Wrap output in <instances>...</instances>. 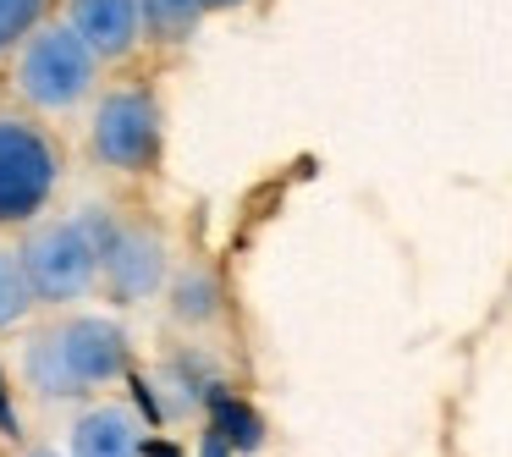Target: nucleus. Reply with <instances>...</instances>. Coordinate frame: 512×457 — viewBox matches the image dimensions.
Listing matches in <instances>:
<instances>
[{
  "label": "nucleus",
  "mask_w": 512,
  "mask_h": 457,
  "mask_svg": "<svg viewBox=\"0 0 512 457\" xmlns=\"http://www.w3.org/2000/svg\"><path fill=\"white\" fill-rule=\"evenodd\" d=\"M83 221H89L94 243H100V276L116 303H138L166 281V243H160V232H149L138 221H116L105 210L83 215Z\"/></svg>",
  "instance_id": "5"
},
{
  "label": "nucleus",
  "mask_w": 512,
  "mask_h": 457,
  "mask_svg": "<svg viewBox=\"0 0 512 457\" xmlns=\"http://www.w3.org/2000/svg\"><path fill=\"white\" fill-rule=\"evenodd\" d=\"M144 457H188L177 441H144Z\"/></svg>",
  "instance_id": "16"
},
{
  "label": "nucleus",
  "mask_w": 512,
  "mask_h": 457,
  "mask_svg": "<svg viewBox=\"0 0 512 457\" xmlns=\"http://www.w3.org/2000/svg\"><path fill=\"white\" fill-rule=\"evenodd\" d=\"M23 270L34 281L39 303H72L100 281V243H94L89 221H50L28 237L23 248Z\"/></svg>",
  "instance_id": "4"
},
{
  "label": "nucleus",
  "mask_w": 512,
  "mask_h": 457,
  "mask_svg": "<svg viewBox=\"0 0 512 457\" xmlns=\"http://www.w3.org/2000/svg\"><path fill=\"white\" fill-rule=\"evenodd\" d=\"M72 457H144V435H138L133 408L100 402L72 424Z\"/></svg>",
  "instance_id": "8"
},
{
  "label": "nucleus",
  "mask_w": 512,
  "mask_h": 457,
  "mask_svg": "<svg viewBox=\"0 0 512 457\" xmlns=\"http://www.w3.org/2000/svg\"><path fill=\"white\" fill-rule=\"evenodd\" d=\"M144 12V34L160 39V45H182V39L199 28L204 17V0H138Z\"/></svg>",
  "instance_id": "10"
},
{
  "label": "nucleus",
  "mask_w": 512,
  "mask_h": 457,
  "mask_svg": "<svg viewBox=\"0 0 512 457\" xmlns=\"http://www.w3.org/2000/svg\"><path fill=\"white\" fill-rule=\"evenodd\" d=\"M127 364H133L127 331L116 320H105V314L61 320L23 347V380L50 402L83 397L94 386H111V380L127 375Z\"/></svg>",
  "instance_id": "1"
},
{
  "label": "nucleus",
  "mask_w": 512,
  "mask_h": 457,
  "mask_svg": "<svg viewBox=\"0 0 512 457\" xmlns=\"http://www.w3.org/2000/svg\"><path fill=\"white\" fill-rule=\"evenodd\" d=\"M56 177L61 160L45 127L23 116H0V226L34 221L56 193Z\"/></svg>",
  "instance_id": "3"
},
{
  "label": "nucleus",
  "mask_w": 512,
  "mask_h": 457,
  "mask_svg": "<svg viewBox=\"0 0 512 457\" xmlns=\"http://www.w3.org/2000/svg\"><path fill=\"white\" fill-rule=\"evenodd\" d=\"M199 457H237V452H232V446H226L215 430H204V441H199Z\"/></svg>",
  "instance_id": "15"
},
{
  "label": "nucleus",
  "mask_w": 512,
  "mask_h": 457,
  "mask_svg": "<svg viewBox=\"0 0 512 457\" xmlns=\"http://www.w3.org/2000/svg\"><path fill=\"white\" fill-rule=\"evenodd\" d=\"M237 6H248V0H204V12H237Z\"/></svg>",
  "instance_id": "17"
},
{
  "label": "nucleus",
  "mask_w": 512,
  "mask_h": 457,
  "mask_svg": "<svg viewBox=\"0 0 512 457\" xmlns=\"http://www.w3.org/2000/svg\"><path fill=\"white\" fill-rule=\"evenodd\" d=\"M0 435H17V408H12V391H6V375H0Z\"/></svg>",
  "instance_id": "14"
},
{
  "label": "nucleus",
  "mask_w": 512,
  "mask_h": 457,
  "mask_svg": "<svg viewBox=\"0 0 512 457\" xmlns=\"http://www.w3.org/2000/svg\"><path fill=\"white\" fill-rule=\"evenodd\" d=\"M94 155L111 171H149L160 160V105L149 89H111L94 111Z\"/></svg>",
  "instance_id": "6"
},
{
  "label": "nucleus",
  "mask_w": 512,
  "mask_h": 457,
  "mask_svg": "<svg viewBox=\"0 0 512 457\" xmlns=\"http://www.w3.org/2000/svg\"><path fill=\"white\" fill-rule=\"evenodd\" d=\"M215 309H221V287H215V276H204V270H188V276L171 281V314H182V320L204 325V320H215Z\"/></svg>",
  "instance_id": "12"
},
{
  "label": "nucleus",
  "mask_w": 512,
  "mask_h": 457,
  "mask_svg": "<svg viewBox=\"0 0 512 457\" xmlns=\"http://www.w3.org/2000/svg\"><path fill=\"white\" fill-rule=\"evenodd\" d=\"M67 23L83 34V45L94 56H127V50L144 39V12H138V0H72Z\"/></svg>",
  "instance_id": "7"
},
{
  "label": "nucleus",
  "mask_w": 512,
  "mask_h": 457,
  "mask_svg": "<svg viewBox=\"0 0 512 457\" xmlns=\"http://www.w3.org/2000/svg\"><path fill=\"white\" fill-rule=\"evenodd\" d=\"M94 56L83 45V34L72 23H50V28H34L23 39V56H17V89H23L28 105L39 111H72L83 94L94 89Z\"/></svg>",
  "instance_id": "2"
},
{
  "label": "nucleus",
  "mask_w": 512,
  "mask_h": 457,
  "mask_svg": "<svg viewBox=\"0 0 512 457\" xmlns=\"http://www.w3.org/2000/svg\"><path fill=\"white\" fill-rule=\"evenodd\" d=\"M23 457H56V452H23Z\"/></svg>",
  "instance_id": "18"
},
{
  "label": "nucleus",
  "mask_w": 512,
  "mask_h": 457,
  "mask_svg": "<svg viewBox=\"0 0 512 457\" xmlns=\"http://www.w3.org/2000/svg\"><path fill=\"white\" fill-rule=\"evenodd\" d=\"M45 17V0H0V56L17 50Z\"/></svg>",
  "instance_id": "13"
},
{
  "label": "nucleus",
  "mask_w": 512,
  "mask_h": 457,
  "mask_svg": "<svg viewBox=\"0 0 512 457\" xmlns=\"http://www.w3.org/2000/svg\"><path fill=\"white\" fill-rule=\"evenodd\" d=\"M34 303H39V298H34V281H28V270H23V254L0 243V331L23 325Z\"/></svg>",
  "instance_id": "11"
},
{
  "label": "nucleus",
  "mask_w": 512,
  "mask_h": 457,
  "mask_svg": "<svg viewBox=\"0 0 512 457\" xmlns=\"http://www.w3.org/2000/svg\"><path fill=\"white\" fill-rule=\"evenodd\" d=\"M204 408H210V430L221 435V441L232 446L237 457H243V452H259V446H265V419H259L254 402H243V397H232L226 386H215Z\"/></svg>",
  "instance_id": "9"
}]
</instances>
